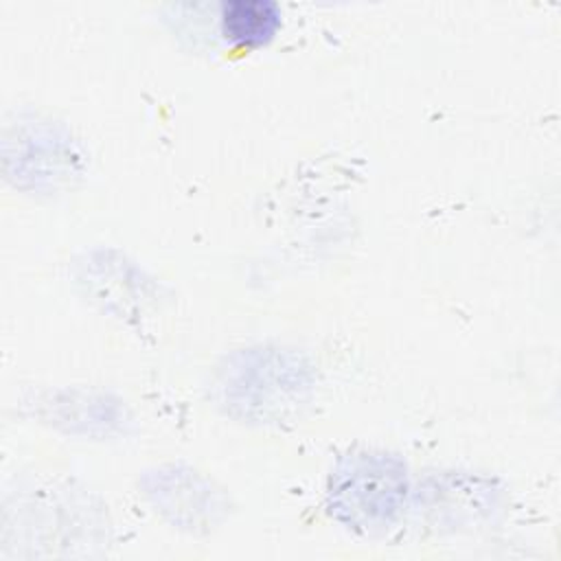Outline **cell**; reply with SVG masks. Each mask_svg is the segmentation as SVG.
I'll return each instance as SVG.
<instances>
[{
  "label": "cell",
  "instance_id": "cell-1",
  "mask_svg": "<svg viewBox=\"0 0 561 561\" xmlns=\"http://www.w3.org/2000/svg\"><path fill=\"white\" fill-rule=\"evenodd\" d=\"M219 18L224 35L239 46H261L280 28V9L272 0H228Z\"/></svg>",
  "mask_w": 561,
  "mask_h": 561
}]
</instances>
